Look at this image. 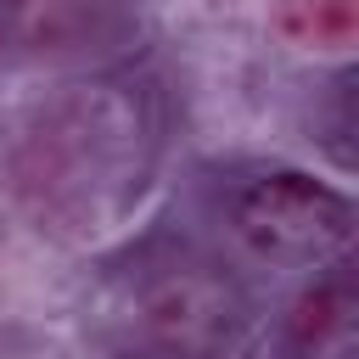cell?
<instances>
[{"mask_svg": "<svg viewBox=\"0 0 359 359\" xmlns=\"http://www.w3.org/2000/svg\"><path fill=\"white\" fill-rule=\"evenodd\" d=\"M230 230L269 264H331L353 236V208L314 174L275 168L230 196Z\"/></svg>", "mask_w": 359, "mask_h": 359, "instance_id": "obj_1", "label": "cell"}, {"mask_svg": "<svg viewBox=\"0 0 359 359\" xmlns=\"http://www.w3.org/2000/svg\"><path fill=\"white\" fill-rule=\"evenodd\" d=\"M140 320H146L151 337H163L180 353L213 348L224 337V325H230V292L213 275H202V269H180V275L157 280V292H151Z\"/></svg>", "mask_w": 359, "mask_h": 359, "instance_id": "obj_2", "label": "cell"}, {"mask_svg": "<svg viewBox=\"0 0 359 359\" xmlns=\"http://www.w3.org/2000/svg\"><path fill=\"white\" fill-rule=\"evenodd\" d=\"M292 331H297V348H303L309 359H353V348H359L353 280H348L342 269L325 275V280H314V286L297 297Z\"/></svg>", "mask_w": 359, "mask_h": 359, "instance_id": "obj_3", "label": "cell"}, {"mask_svg": "<svg viewBox=\"0 0 359 359\" xmlns=\"http://www.w3.org/2000/svg\"><path fill=\"white\" fill-rule=\"evenodd\" d=\"M275 22L297 45H348L353 39V0H280Z\"/></svg>", "mask_w": 359, "mask_h": 359, "instance_id": "obj_4", "label": "cell"}, {"mask_svg": "<svg viewBox=\"0 0 359 359\" xmlns=\"http://www.w3.org/2000/svg\"><path fill=\"white\" fill-rule=\"evenodd\" d=\"M22 22H28V0H0V56L17 45Z\"/></svg>", "mask_w": 359, "mask_h": 359, "instance_id": "obj_5", "label": "cell"}]
</instances>
